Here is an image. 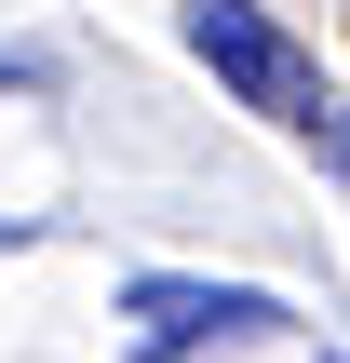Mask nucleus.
I'll return each mask as SVG.
<instances>
[{"label":"nucleus","instance_id":"2","mask_svg":"<svg viewBox=\"0 0 350 363\" xmlns=\"http://www.w3.org/2000/svg\"><path fill=\"white\" fill-rule=\"evenodd\" d=\"M297 310L270 283H189V269H135L121 283V337L135 363H189V350H243V337H283Z\"/></svg>","mask_w":350,"mask_h":363},{"label":"nucleus","instance_id":"1","mask_svg":"<svg viewBox=\"0 0 350 363\" xmlns=\"http://www.w3.org/2000/svg\"><path fill=\"white\" fill-rule=\"evenodd\" d=\"M189 54H202L256 121L324 135V67H310V40H297L283 13H256V0H189Z\"/></svg>","mask_w":350,"mask_h":363},{"label":"nucleus","instance_id":"4","mask_svg":"<svg viewBox=\"0 0 350 363\" xmlns=\"http://www.w3.org/2000/svg\"><path fill=\"white\" fill-rule=\"evenodd\" d=\"M13 242H27V216H0V256H13Z\"/></svg>","mask_w":350,"mask_h":363},{"label":"nucleus","instance_id":"3","mask_svg":"<svg viewBox=\"0 0 350 363\" xmlns=\"http://www.w3.org/2000/svg\"><path fill=\"white\" fill-rule=\"evenodd\" d=\"M324 162H337V175H350V108H324Z\"/></svg>","mask_w":350,"mask_h":363}]
</instances>
